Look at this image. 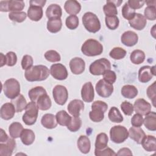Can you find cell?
<instances>
[{"mask_svg":"<svg viewBox=\"0 0 156 156\" xmlns=\"http://www.w3.org/2000/svg\"><path fill=\"white\" fill-rule=\"evenodd\" d=\"M50 74L47 66L42 65L32 66L26 70L24 76L29 82L43 81L46 80Z\"/></svg>","mask_w":156,"mask_h":156,"instance_id":"cell-1","label":"cell"},{"mask_svg":"<svg viewBox=\"0 0 156 156\" xmlns=\"http://www.w3.org/2000/svg\"><path fill=\"white\" fill-rule=\"evenodd\" d=\"M81 51L85 55L94 57L102 53L103 46L98 40L90 38L83 43L81 47Z\"/></svg>","mask_w":156,"mask_h":156,"instance_id":"cell-2","label":"cell"},{"mask_svg":"<svg viewBox=\"0 0 156 156\" xmlns=\"http://www.w3.org/2000/svg\"><path fill=\"white\" fill-rule=\"evenodd\" d=\"M108 108L107 104L102 101H96L91 105V110L89 113L90 119L95 122L102 121L104 113Z\"/></svg>","mask_w":156,"mask_h":156,"instance_id":"cell-3","label":"cell"},{"mask_svg":"<svg viewBox=\"0 0 156 156\" xmlns=\"http://www.w3.org/2000/svg\"><path fill=\"white\" fill-rule=\"evenodd\" d=\"M82 23L85 28L91 33H96L101 29V23L98 17L91 12L84 13L82 16Z\"/></svg>","mask_w":156,"mask_h":156,"instance_id":"cell-4","label":"cell"},{"mask_svg":"<svg viewBox=\"0 0 156 156\" xmlns=\"http://www.w3.org/2000/svg\"><path fill=\"white\" fill-rule=\"evenodd\" d=\"M2 89L5 96L10 99H13L20 94V84L13 78L6 80L3 84Z\"/></svg>","mask_w":156,"mask_h":156,"instance_id":"cell-5","label":"cell"},{"mask_svg":"<svg viewBox=\"0 0 156 156\" xmlns=\"http://www.w3.org/2000/svg\"><path fill=\"white\" fill-rule=\"evenodd\" d=\"M38 115V107L36 102L30 101L26 107L25 113L23 115L22 119L26 125L32 126L35 123Z\"/></svg>","mask_w":156,"mask_h":156,"instance_id":"cell-6","label":"cell"},{"mask_svg":"<svg viewBox=\"0 0 156 156\" xmlns=\"http://www.w3.org/2000/svg\"><path fill=\"white\" fill-rule=\"evenodd\" d=\"M111 68L110 62L105 58H102L93 62L89 67L90 73L94 76L103 75V74Z\"/></svg>","mask_w":156,"mask_h":156,"instance_id":"cell-7","label":"cell"},{"mask_svg":"<svg viewBox=\"0 0 156 156\" xmlns=\"http://www.w3.org/2000/svg\"><path fill=\"white\" fill-rule=\"evenodd\" d=\"M110 140L115 143H123L129 137V131L122 126H115L110 130Z\"/></svg>","mask_w":156,"mask_h":156,"instance_id":"cell-8","label":"cell"},{"mask_svg":"<svg viewBox=\"0 0 156 156\" xmlns=\"http://www.w3.org/2000/svg\"><path fill=\"white\" fill-rule=\"evenodd\" d=\"M25 6L23 1H1L0 10L1 12H21Z\"/></svg>","mask_w":156,"mask_h":156,"instance_id":"cell-9","label":"cell"},{"mask_svg":"<svg viewBox=\"0 0 156 156\" xmlns=\"http://www.w3.org/2000/svg\"><path fill=\"white\" fill-rule=\"evenodd\" d=\"M52 96L57 104L63 105L66 103L68 98V90L65 86L57 85L52 90Z\"/></svg>","mask_w":156,"mask_h":156,"instance_id":"cell-10","label":"cell"},{"mask_svg":"<svg viewBox=\"0 0 156 156\" xmlns=\"http://www.w3.org/2000/svg\"><path fill=\"white\" fill-rule=\"evenodd\" d=\"M96 91L99 96L102 98H108L113 92V84L109 83L104 79H100L96 84Z\"/></svg>","mask_w":156,"mask_h":156,"instance_id":"cell-11","label":"cell"},{"mask_svg":"<svg viewBox=\"0 0 156 156\" xmlns=\"http://www.w3.org/2000/svg\"><path fill=\"white\" fill-rule=\"evenodd\" d=\"M156 75L155 66H143L138 71V80L141 83H147L149 82Z\"/></svg>","mask_w":156,"mask_h":156,"instance_id":"cell-12","label":"cell"},{"mask_svg":"<svg viewBox=\"0 0 156 156\" xmlns=\"http://www.w3.org/2000/svg\"><path fill=\"white\" fill-rule=\"evenodd\" d=\"M50 74L55 79L63 80L68 77L67 69L62 63H55L51 66Z\"/></svg>","mask_w":156,"mask_h":156,"instance_id":"cell-13","label":"cell"},{"mask_svg":"<svg viewBox=\"0 0 156 156\" xmlns=\"http://www.w3.org/2000/svg\"><path fill=\"white\" fill-rule=\"evenodd\" d=\"M133 109L136 113L146 115L151 110V105L143 98L136 99L133 104Z\"/></svg>","mask_w":156,"mask_h":156,"instance_id":"cell-14","label":"cell"},{"mask_svg":"<svg viewBox=\"0 0 156 156\" xmlns=\"http://www.w3.org/2000/svg\"><path fill=\"white\" fill-rule=\"evenodd\" d=\"M69 68L74 74H82L85 68V61L80 57H74L69 62Z\"/></svg>","mask_w":156,"mask_h":156,"instance_id":"cell-15","label":"cell"},{"mask_svg":"<svg viewBox=\"0 0 156 156\" xmlns=\"http://www.w3.org/2000/svg\"><path fill=\"white\" fill-rule=\"evenodd\" d=\"M121 43L128 47H132L135 46L138 41V35L131 30L124 32L121 37Z\"/></svg>","mask_w":156,"mask_h":156,"instance_id":"cell-16","label":"cell"},{"mask_svg":"<svg viewBox=\"0 0 156 156\" xmlns=\"http://www.w3.org/2000/svg\"><path fill=\"white\" fill-rule=\"evenodd\" d=\"M81 96L83 101L91 102L94 98V92L93 86L91 82L84 83L81 89Z\"/></svg>","mask_w":156,"mask_h":156,"instance_id":"cell-17","label":"cell"},{"mask_svg":"<svg viewBox=\"0 0 156 156\" xmlns=\"http://www.w3.org/2000/svg\"><path fill=\"white\" fill-rule=\"evenodd\" d=\"M16 147V142L13 138L9 139L4 143H0V155L1 156L12 155Z\"/></svg>","mask_w":156,"mask_h":156,"instance_id":"cell-18","label":"cell"},{"mask_svg":"<svg viewBox=\"0 0 156 156\" xmlns=\"http://www.w3.org/2000/svg\"><path fill=\"white\" fill-rule=\"evenodd\" d=\"M130 26L137 30H141L143 29L147 23L146 19L141 13H136L134 17L129 21Z\"/></svg>","mask_w":156,"mask_h":156,"instance_id":"cell-19","label":"cell"},{"mask_svg":"<svg viewBox=\"0 0 156 156\" xmlns=\"http://www.w3.org/2000/svg\"><path fill=\"white\" fill-rule=\"evenodd\" d=\"M16 112L15 108L13 104L11 102L4 104L0 110L1 118L4 120H9L12 119Z\"/></svg>","mask_w":156,"mask_h":156,"instance_id":"cell-20","label":"cell"},{"mask_svg":"<svg viewBox=\"0 0 156 156\" xmlns=\"http://www.w3.org/2000/svg\"><path fill=\"white\" fill-rule=\"evenodd\" d=\"M67 108L72 116H79L80 111L84 109V103L80 99H74L69 103Z\"/></svg>","mask_w":156,"mask_h":156,"instance_id":"cell-21","label":"cell"},{"mask_svg":"<svg viewBox=\"0 0 156 156\" xmlns=\"http://www.w3.org/2000/svg\"><path fill=\"white\" fill-rule=\"evenodd\" d=\"M146 136L144 130L140 127H131L129 130V136L137 144H141L143 138Z\"/></svg>","mask_w":156,"mask_h":156,"instance_id":"cell-22","label":"cell"},{"mask_svg":"<svg viewBox=\"0 0 156 156\" xmlns=\"http://www.w3.org/2000/svg\"><path fill=\"white\" fill-rule=\"evenodd\" d=\"M43 12L42 7L37 5H30L27 10V16L29 18L34 21H38L43 17Z\"/></svg>","mask_w":156,"mask_h":156,"instance_id":"cell-23","label":"cell"},{"mask_svg":"<svg viewBox=\"0 0 156 156\" xmlns=\"http://www.w3.org/2000/svg\"><path fill=\"white\" fill-rule=\"evenodd\" d=\"M64 9L66 13L71 15H76L81 10L80 4L76 0L66 1L64 5Z\"/></svg>","mask_w":156,"mask_h":156,"instance_id":"cell-24","label":"cell"},{"mask_svg":"<svg viewBox=\"0 0 156 156\" xmlns=\"http://www.w3.org/2000/svg\"><path fill=\"white\" fill-rule=\"evenodd\" d=\"M41 125L48 129H54L57 126V122L55 116L51 113L44 114L41 119Z\"/></svg>","mask_w":156,"mask_h":156,"instance_id":"cell-25","label":"cell"},{"mask_svg":"<svg viewBox=\"0 0 156 156\" xmlns=\"http://www.w3.org/2000/svg\"><path fill=\"white\" fill-rule=\"evenodd\" d=\"M141 144L144 149L147 152H155L156 151V138L153 135H146Z\"/></svg>","mask_w":156,"mask_h":156,"instance_id":"cell-26","label":"cell"},{"mask_svg":"<svg viewBox=\"0 0 156 156\" xmlns=\"http://www.w3.org/2000/svg\"><path fill=\"white\" fill-rule=\"evenodd\" d=\"M62 15V10L60 5L56 4H51L46 10V15L48 19L60 18Z\"/></svg>","mask_w":156,"mask_h":156,"instance_id":"cell-27","label":"cell"},{"mask_svg":"<svg viewBox=\"0 0 156 156\" xmlns=\"http://www.w3.org/2000/svg\"><path fill=\"white\" fill-rule=\"evenodd\" d=\"M77 147L83 154H88L91 148V143L89 138L85 135H80L77 142Z\"/></svg>","mask_w":156,"mask_h":156,"instance_id":"cell-28","label":"cell"},{"mask_svg":"<svg viewBox=\"0 0 156 156\" xmlns=\"http://www.w3.org/2000/svg\"><path fill=\"white\" fill-rule=\"evenodd\" d=\"M143 119V124L144 126L151 131L156 130V113L154 112H150L145 115Z\"/></svg>","mask_w":156,"mask_h":156,"instance_id":"cell-29","label":"cell"},{"mask_svg":"<svg viewBox=\"0 0 156 156\" xmlns=\"http://www.w3.org/2000/svg\"><path fill=\"white\" fill-rule=\"evenodd\" d=\"M20 138L23 144L29 146L34 143L35 138V135L32 130L29 129H24L21 134Z\"/></svg>","mask_w":156,"mask_h":156,"instance_id":"cell-30","label":"cell"},{"mask_svg":"<svg viewBox=\"0 0 156 156\" xmlns=\"http://www.w3.org/2000/svg\"><path fill=\"white\" fill-rule=\"evenodd\" d=\"M122 96L127 99H133L138 95L137 88L132 85H124L121 90Z\"/></svg>","mask_w":156,"mask_h":156,"instance_id":"cell-31","label":"cell"},{"mask_svg":"<svg viewBox=\"0 0 156 156\" xmlns=\"http://www.w3.org/2000/svg\"><path fill=\"white\" fill-rule=\"evenodd\" d=\"M36 104L38 109L41 110H47L51 108L52 105L51 100L47 93H44L40 96L37 99Z\"/></svg>","mask_w":156,"mask_h":156,"instance_id":"cell-32","label":"cell"},{"mask_svg":"<svg viewBox=\"0 0 156 156\" xmlns=\"http://www.w3.org/2000/svg\"><path fill=\"white\" fill-rule=\"evenodd\" d=\"M62 27V21L60 18H51L47 21V29L51 33L59 32Z\"/></svg>","mask_w":156,"mask_h":156,"instance_id":"cell-33","label":"cell"},{"mask_svg":"<svg viewBox=\"0 0 156 156\" xmlns=\"http://www.w3.org/2000/svg\"><path fill=\"white\" fill-rule=\"evenodd\" d=\"M24 128L23 125L18 122H12L9 127V132L10 136L15 139L20 137L21 134Z\"/></svg>","mask_w":156,"mask_h":156,"instance_id":"cell-34","label":"cell"},{"mask_svg":"<svg viewBox=\"0 0 156 156\" xmlns=\"http://www.w3.org/2000/svg\"><path fill=\"white\" fill-rule=\"evenodd\" d=\"M10 102L13 104L16 112H21L26 108L27 104L26 99L24 98L23 94H20L16 98L12 99Z\"/></svg>","mask_w":156,"mask_h":156,"instance_id":"cell-35","label":"cell"},{"mask_svg":"<svg viewBox=\"0 0 156 156\" xmlns=\"http://www.w3.org/2000/svg\"><path fill=\"white\" fill-rule=\"evenodd\" d=\"M130 59L132 63L135 65H140L144 61L145 54L141 50L135 49L130 54Z\"/></svg>","mask_w":156,"mask_h":156,"instance_id":"cell-36","label":"cell"},{"mask_svg":"<svg viewBox=\"0 0 156 156\" xmlns=\"http://www.w3.org/2000/svg\"><path fill=\"white\" fill-rule=\"evenodd\" d=\"M44 93H47L46 90L43 87L38 86L31 88L29 91L28 96L31 101L36 102L39 97Z\"/></svg>","mask_w":156,"mask_h":156,"instance_id":"cell-37","label":"cell"},{"mask_svg":"<svg viewBox=\"0 0 156 156\" xmlns=\"http://www.w3.org/2000/svg\"><path fill=\"white\" fill-rule=\"evenodd\" d=\"M108 138L106 133H100L96 136L95 141V149L101 150L107 147Z\"/></svg>","mask_w":156,"mask_h":156,"instance_id":"cell-38","label":"cell"},{"mask_svg":"<svg viewBox=\"0 0 156 156\" xmlns=\"http://www.w3.org/2000/svg\"><path fill=\"white\" fill-rule=\"evenodd\" d=\"M55 118L58 124L62 126H67L71 120V116L66 111L60 110L56 113Z\"/></svg>","mask_w":156,"mask_h":156,"instance_id":"cell-39","label":"cell"},{"mask_svg":"<svg viewBox=\"0 0 156 156\" xmlns=\"http://www.w3.org/2000/svg\"><path fill=\"white\" fill-rule=\"evenodd\" d=\"M109 119L113 122L119 123L123 121V116L121 112L116 107H112L109 110L108 113Z\"/></svg>","mask_w":156,"mask_h":156,"instance_id":"cell-40","label":"cell"},{"mask_svg":"<svg viewBox=\"0 0 156 156\" xmlns=\"http://www.w3.org/2000/svg\"><path fill=\"white\" fill-rule=\"evenodd\" d=\"M82 126V120L79 116H71L69 124L67 125V129L73 132L78 131Z\"/></svg>","mask_w":156,"mask_h":156,"instance_id":"cell-41","label":"cell"},{"mask_svg":"<svg viewBox=\"0 0 156 156\" xmlns=\"http://www.w3.org/2000/svg\"><path fill=\"white\" fill-rule=\"evenodd\" d=\"M103 11L105 16H116L118 14L116 6L111 1H107L106 4L103 7Z\"/></svg>","mask_w":156,"mask_h":156,"instance_id":"cell-42","label":"cell"},{"mask_svg":"<svg viewBox=\"0 0 156 156\" xmlns=\"http://www.w3.org/2000/svg\"><path fill=\"white\" fill-rule=\"evenodd\" d=\"M126 55V51L121 47L113 48L110 52L109 55L115 60H120L123 58Z\"/></svg>","mask_w":156,"mask_h":156,"instance_id":"cell-43","label":"cell"},{"mask_svg":"<svg viewBox=\"0 0 156 156\" xmlns=\"http://www.w3.org/2000/svg\"><path fill=\"white\" fill-rule=\"evenodd\" d=\"M105 21L106 26L110 30H115L119 26V20L116 16H105Z\"/></svg>","mask_w":156,"mask_h":156,"instance_id":"cell-44","label":"cell"},{"mask_svg":"<svg viewBox=\"0 0 156 156\" xmlns=\"http://www.w3.org/2000/svg\"><path fill=\"white\" fill-rule=\"evenodd\" d=\"M121 12L122 16L129 21L132 20L136 13L135 10L130 8L127 2H126L122 6Z\"/></svg>","mask_w":156,"mask_h":156,"instance_id":"cell-45","label":"cell"},{"mask_svg":"<svg viewBox=\"0 0 156 156\" xmlns=\"http://www.w3.org/2000/svg\"><path fill=\"white\" fill-rule=\"evenodd\" d=\"M27 17V14L24 12H10L9 14V18L13 21L17 23L23 22Z\"/></svg>","mask_w":156,"mask_h":156,"instance_id":"cell-46","label":"cell"},{"mask_svg":"<svg viewBox=\"0 0 156 156\" xmlns=\"http://www.w3.org/2000/svg\"><path fill=\"white\" fill-rule=\"evenodd\" d=\"M79 18L76 15H69L66 18V26L70 30L76 29L79 26Z\"/></svg>","mask_w":156,"mask_h":156,"instance_id":"cell-47","label":"cell"},{"mask_svg":"<svg viewBox=\"0 0 156 156\" xmlns=\"http://www.w3.org/2000/svg\"><path fill=\"white\" fill-rule=\"evenodd\" d=\"M45 58L50 62H57L61 60V57L58 52L55 50H49L44 54Z\"/></svg>","mask_w":156,"mask_h":156,"instance_id":"cell-48","label":"cell"},{"mask_svg":"<svg viewBox=\"0 0 156 156\" xmlns=\"http://www.w3.org/2000/svg\"><path fill=\"white\" fill-rule=\"evenodd\" d=\"M144 16L146 20L154 21L156 19V8L154 6H147L144 11Z\"/></svg>","mask_w":156,"mask_h":156,"instance_id":"cell-49","label":"cell"},{"mask_svg":"<svg viewBox=\"0 0 156 156\" xmlns=\"http://www.w3.org/2000/svg\"><path fill=\"white\" fill-rule=\"evenodd\" d=\"M156 82H154L152 85L149 86L147 89V96L150 100H151L154 107H155V99H156V89H155Z\"/></svg>","mask_w":156,"mask_h":156,"instance_id":"cell-50","label":"cell"},{"mask_svg":"<svg viewBox=\"0 0 156 156\" xmlns=\"http://www.w3.org/2000/svg\"><path fill=\"white\" fill-rule=\"evenodd\" d=\"M121 108L122 112L127 116H130L133 112V105L129 102L124 101L121 104Z\"/></svg>","mask_w":156,"mask_h":156,"instance_id":"cell-51","label":"cell"},{"mask_svg":"<svg viewBox=\"0 0 156 156\" xmlns=\"http://www.w3.org/2000/svg\"><path fill=\"white\" fill-rule=\"evenodd\" d=\"M103 79L109 83L113 84L115 82L116 80V73L110 69L107 70L103 74Z\"/></svg>","mask_w":156,"mask_h":156,"instance_id":"cell-52","label":"cell"},{"mask_svg":"<svg viewBox=\"0 0 156 156\" xmlns=\"http://www.w3.org/2000/svg\"><path fill=\"white\" fill-rule=\"evenodd\" d=\"M94 154L96 156H114L116 155L115 151L110 147H106L101 150H94Z\"/></svg>","mask_w":156,"mask_h":156,"instance_id":"cell-53","label":"cell"},{"mask_svg":"<svg viewBox=\"0 0 156 156\" xmlns=\"http://www.w3.org/2000/svg\"><path fill=\"white\" fill-rule=\"evenodd\" d=\"M6 65L9 66H14L17 62V56L14 52H8L6 55Z\"/></svg>","mask_w":156,"mask_h":156,"instance_id":"cell-54","label":"cell"},{"mask_svg":"<svg viewBox=\"0 0 156 156\" xmlns=\"http://www.w3.org/2000/svg\"><path fill=\"white\" fill-rule=\"evenodd\" d=\"M34 60L32 56L29 55H25L23 57L21 60V66L23 69H27L32 66Z\"/></svg>","mask_w":156,"mask_h":156,"instance_id":"cell-55","label":"cell"},{"mask_svg":"<svg viewBox=\"0 0 156 156\" xmlns=\"http://www.w3.org/2000/svg\"><path fill=\"white\" fill-rule=\"evenodd\" d=\"M131 124L134 127H141L143 124V118L142 115L136 113L131 119Z\"/></svg>","mask_w":156,"mask_h":156,"instance_id":"cell-56","label":"cell"},{"mask_svg":"<svg viewBox=\"0 0 156 156\" xmlns=\"http://www.w3.org/2000/svg\"><path fill=\"white\" fill-rule=\"evenodd\" d=\"M144 1H136V0H129L127 1V4L130 8L135 10L141 8L144 4Z\"/></svg>","mask_w":156,"mask_h":156,"instance_id":"cell-57","label":"cell"},{"mask_svg":"<svg viewBox=\"0 0 156 156\" xmlns=\"http://www.w3.org/2000/svg\"><path fill=\"white\" fill-rule=\"evenodd\" d=\"M116 154V155H132V153L130 149L123 147L120 149Z\"/></svg>","mask_w":156,"mask_h":156,"instance_id":"cell-58","label":"cell"},{"mask_svg":"<svg viewBox=\"0 0 156 156\" xmlns=\"http://www.w3.org/2000/svg\"><path fill=\"white\" fill-rule=\"evenodd\" d=\"M46 1H43V0H32V1H29L30 5L40 6L41 7H43L44 5V4H46Z\"/></svg>","mask_w":156,"mask_h":156,"instance_id":"cell-59","label":"cell"},{"mask_svg":"<svg viewBox=\"0 0 156 156\" xmlns=\"http://www.w3.org/2000/svg\"><path fill=\"white\" fill-rule=\"evenodd\" d=\"M0 143H4L8 139L9 136L7 135V133L5 132V131L2 129H1V135H0Z\"/></svg>","mask_w":156,"mask_h":156,"instance_id":"cell-60","label":"cell"},{"mask_svg":"<svg viewBox=\"0 0 156 156\" xmlns=\"http://www.w3.org/2000/svg\"><path fill=\"white\" fill-rule=\"evenodd\" d=\"M6 65V57L2 53H1V67Z\"/></svg>","mask_w":156,"mask_h":156,"instance_id":"cell-61","label":"cell"},{"mask_svg":"<svg viewBox=\"0 0 156 156\" xmlns=\"http://www.w3.org/2000/svg\"><path fill=\"white\" fill-rule=\"evenodd\" d=\"M145 2L147 4V6H154L155 7V2L156 1L155 0L153 1H146Z\"/></svg>","mask_w":156,"mask_h":156,"instance_id":"cell-62","label":"cell"}]
</instances>
